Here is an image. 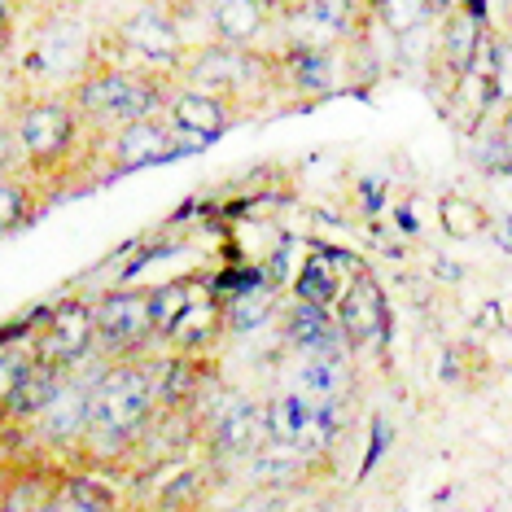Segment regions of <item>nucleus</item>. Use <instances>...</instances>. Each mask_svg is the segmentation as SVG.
<instances>
[{
    "mask_svg": "<svg viewBox=\"0 0 512 512\" xmlns=\"http://www.w3.org/2000/svg\"><path fill=\"white\" fill-rule=\"evenodd\" d=\"M285 44H302V49H346L359 27H364V5L359 0H298L285 14Z\"/></svg>",
    "mask_w": 512,
    "mask_h": 512,
    "instance_id": "6e6552de",
    "label": "nucleus"
},
{
    "mask_svg": "<svg viewBox=\"0 0 512 512\" xmlns=\"http://www.w3.org/2000/svg\"><path fill=\"white\" fill-rule=\"evenodd\" d=\"M36 355L57 368H84L97 359V329H92V302H62L44 311L36 329Z\"/></svg>",
    "mask_w": 512,
    "mask_h": 512,
    "instance_id": "1a4fd4ad",
    "label": "nucleus"
},
{
    "mask_svg": "<svg viewBox=\"0 0 512 512\" xmlns=\"http://www.w3.org/2000/svg\"><path fill=\"white\" fill-rule=\"evenodd\" d=\"M438 22H442V31H438L434 75L451 88L464 71H469V62H473V53H477V40H482L486 22H482V14H477L473 5L451 9V14H447V18H438Z\"/></svg>",
    "mask_w": 512,
    "mask_h": 512,
    "instance_id": "2eb2a0df",
    "label": "nucleus"
},
{
    "mask_svg": "<svg viewBox=\"0 0 512 512\" xmlns=\"http://www.w3.org/2000/svg\"><path fill=\"white\" fill-rule=\"evenodd\" d=\"M281 337L298 355H329V351H351L342 329H337L333 307H316V302L294 298V307L281 311Z\"/></svg>",
    "mask_w": 512,
    "mask_h": 512,
    "instance_id": "dca6fc26",
    "label": "nucleus"
},
{
    "mask_svg": "<svg viewBox=\"0 0 512 512\" xmlns=\"http://www.w3.org/2000/svg\"><path fill=\"white\" fill-rule=\"evenodd\" d=\"M276 57H281V88H289L302 101H320L342 84V49H302V44H285Z\"/></svg>",
    "mask_w": 512,
    "mask_h": 512,
    "instance_id": "4468645a",
    "label": "nucleus"
},
{
    "mask_svg": "<svg viewBox=\"0 0 512 512\" xmlns=\"http://www.w3.org/2000/svg\"><path fill=\"white\" fill-rule=\"evenodd\" d=\"M92 329H97V359L145 355L158 342L149 289H106L92 298Z\"/></svg>",
    "mask_w": 512,
    "mask_h": 512,
    "instance_id": "423d86ee",
    "label": "nucleus"
},
{
    "mask_svg": "<svg viewBox=\"0 0 512 512\" xmlns=\"http://www.w3.org/2000/svg\"><path fill=\"white\" fill-rule=\"evenodd\" d=\"M31 364H36V337L14 342V346H0V412H5L9 394L18 390V381L27 377Z\"/></svg>",
    "mask_w": 512,
    "mask_h": 512,
    "instance_id": "bb28decb",
    "label": "nucleus"
},
{
    "mask_svg": "<svg viewBox=\"0 0 512 512\" xmlns=\"http://www.w3.org/2000/svg\"><path fill=\"white\" fill-rule=\"evenodd\" d=\"M333 316H337V329H342L346 346L351 351H364V346H377L390 329V302H386V289L381 281L359 267V272L346 281V289L337 294L333 302Z\"/></svg>",
    "mask_w": 512,
    "mask_h": 512,
    "instance_id": "9d476101",
    "label": "nucleus"
},
{
    "mask_svg": "<svg viewBox=\"0 0 512 512\" xmlns=\"http://www.w3.org/2000/svg\"><path fill=\"white\" fill-rule=\"evenodd\" d=\"M162 114H167V119L180 127V132H189L193 141H202V145L219 141V136H224L228 127L241 119V114L232 110L224 97H215V92H206V88H189V84L171 88V97H167V106H162Z\"/></svg>",
    "mask_w": 512,
    "mask_h": 512,
    "instance_id": "ddd939ff",
    "label": "nucleus"
},
{
    "mask_svg": "<svg viewBox=\"0 0 512 512\" xmlns=\"http://www.w3.org/2000/svg\"><path fill=\"white\" fill-rule=\"evenodd\" d=\"M14 49H18L14 40H0V75L14 71Z\"/></svg>",
    "mask_w": 512,
    "mask_h": 512,
    "instance_id": "2f4dec72",
    "label": "nucleus"
},
{
    "mask_svg": "<svg viewBox=\"0 0 512 512\" xmlns=\"http://www.w3.org/2000/svg\"><path fill=\"white\" fill-rule=\"evenodd\" d=\"M202 149V141H193L189 132H180L167 114H145V119H132L123 127H114L97 141V167H106L110 176H123V171H141V167H158V162H171L180 154H193Z\"/></svg>",
    "mask_w": 512,
    "mask_h": 512,
    "instance_id": "39448f33",
    "label": "nucleus"
},
{
    "mask_svg": "<svg viewBox=\"0 0 512 512\" xmlns=\"http://www.w3.org/2000/svg\"><path fill=\"white\" fill-rule=\"evenodd\" d=\"M224 311H228V333H254L259 324L276 320V311H281V285L272 276L254 272L250 281H241L237 294L224 298Z\"/></svg>",
    "mask_w": 512,
    "mask_h": 512,
    "instance_id": "4be33fe9",
    "label": "nucleus"
},
{
    "mask_svg": "<svg viewBox=\"0 0 512 512\" xmlns=\"http://www.w3.org/2000/svg\"><path fill=\"white\" fill-rule=\"evenodd\" d=\"M84 0H18V9H27L31 18L40 14H62V9H79Z\"/></svg>",
    "mask_w": 512,
    "mask_h": 512,
    "instance_id": "cd10ccee",
    "label": "nucleus"
},
{
    "mask_svg": "<svg viewBox=\"0 0 512 512\" xmlns=\"http://www.w3.org/2000/svg\"><path fill=\"white\" fill-rule=\"evenodd\" d=\"M119 504L123 499L114 495V486H106V477L97 469H62L49 499V512H101Z\"/></svg>",
    "mask_w": 512,
    "mask_h": 512,
    "instance_id": "5701e85b",
    "label": "nucleus"
},
{
    "mask_svg": "<svg viewBox=\"0 0 512 512\" xmlns=\"http://www.w3.org/2000/svg\"><path fill=\"white\" fill-rule=\"evenodd\" d=\"M101 359H92V368H71L57 394L40 407V416L27 425V438H36L49 451H79V442L92 429V381H97Z\"/></svg>",
    "mask_w": 512,
    "mask_h": 512,
    "instance_id": "0eeeda50",
    "label": "nucleus"
},
{
    "mask_svg": "<svg viewBox=\"0 0 512 512\" xmlns=\"http://www.w3.org/2000/svg\"><path fill=\"white\" fill-rule=\"evenodd\" d=\"M351 351H329V355H302L294 372V390L311 407H337L351 390Z\"/></svg>",
    "mask_w": 512,
    "mask_h": 512,
    "instance_id": "f3484780",
    "label": "nucleus"
},
{
    "mask_svg": "<svg viewBox=\"0 0 512 512\" xmlns=\"http://www.w3.org/2000/svg\"><path fill=\"white\" fill-rule=\"evenodd\" d=\"M438 219H442V228H447L456 241H473V237H482L486 224H491L482 206L469 202V197H460V193H447V197H442Z\"/></svg>",
    "mask_w": 512,
    "mask_h": 512,
    "instance_id": "393cba45",
    "label": "nucleus"
},
{
    "mask_svg": "<svg viewBox=\"0 0 512 512\" xmlns=\"http://www.w3.org/2000/svg\"><path fill=\"white\" fill-rule=\"evenodd\" d=\"M9 127L22 154V171L40 184L44 197L62 193L66 176L97 167L101 136L84 123L71 92H27L9 114Z\"/></svg>",
    "mask_w": 512,
    "mask_h": 512,
    "instance_id": "f257e3e1",
    "label": "nucleus"
},
{
    "mask_svg": "<svg viewBox=\"0 0 512 512\" xmlns=\"http://www.w3.org/2000/svg\"><path fill=\"white\" fill-rule=\"evenodd\" d=\"M464 0H421V14L425 18H447L451 9H460Z\"/></svg>",
    "mask_w": 512,
    "mask_h": 512,
    "instance_id": "c756f323",
    "label": "nucleus"
},
{
    "mask_svg": "<svg viewBox=\"0 0 512 512\" xmlns=\"http://www.w3.org/2000/svg\"><path fill=\"white\" fill-rule=\"evenodd\" d=\"M272 9L263 0H211V27L215 40L237 44V49H259L267 27H272Z\"/></svg>",
    "mask_w": 512,
    "mask_h": 512,
    "instance_id": "6ab92c4d",
    "label": "nucleus"
},
{
    "mask_svg": "<svg viewBox=\"0 0 512 512\" xmlns=\"http://www.w3.org/2000/svg\"><path fill=\"white\" fill-rule=\"evenodd\" d=\"M202 442H206V451L224 464L232 460H246L254 456V451L263 447V442H272V434H267V421H263V407L259 403H250V399H237V403H228L224 412H211L202 421Z\"/></svg>",
    "mask_w": 512,
    "mask_h": 512,
    "instance_id": "9b49d317",
    "label": "nucleus"
},
{
    "mask_svg": "<svg viewBox=\"0 0 512 512\" xmlns=\"http://www.w3.org/2000/svg\"><path fill=\"white\" fill-rule=\"evenodd\" d=\"M66 372H71V368H57V364H49V359H40V355H36V364L27 368V377L18 381V390L9 394L5 412H0V425H18V429H27V425L40 416V407L57 394V386L66 381Z\"/></svg>",
    "mask_w": 512,
    "mask_h": 512,
    "instance_id": "412c9836",
    "label": "nucleus"
},
{
    "mask_svg": "<svg viewBox=\"0 0 512 512\" xmlns=\"http://www.w3.org/2000/svg\"><path fill=\"white\" fill-rule=\"evenodd\" d=\"M176 79L162 71H145V66H127L119 57H106L97 49V62L75 79L71 101L84 114V123L97 136L114 132V127L145 119V114H162Z\"/></svg>",
    "mask_w": 512,
    "mask_h": 512,
    "instance_id": "f03ea898",
    "label": "nucleus"
},
{
    "mask_svg": "<svg viewBox=\"0 0 512 512\" xmlns=\"http://www.w3.org/2000/svg\"><path fill=\"white\" fill-rule=\"evenodd\" d=\"M263 5L272 9V14H285V9H289V5H298V0H263Z\"/></svg>",
    "mask_w": 512,
    "mask_h": 512,
    "instance_id": "473e14b6",
    "label": "nucleus"
},
{
    "mask_svg": "<svg viewBox=\"0 0 512 512\" xmlns=\"http://www.w3.org/2000/svg\"><path fill=\"white\" fill-rule=\"evenodd\" d=\"M0 495H5V460H0Z\"/></svg>",
    "mask_w": 512,
    "mask_h": 512,
    "instance_id": "72a5a7b5",
    "label": "nucleus"
},
{
    "mask_svg": "<svg viewBox=\"0 0 512 512\" xmlns=\"http://www.w3.org/2000/svg\"><path fill=\"white\" fill-rule=\"evenodd\" d=\"M228 337V311H224V298L215 289L189 298V307L180 311V320L167 329V351H180V355H211L219 342Z\"/></svg>",
    "mask_w": 512,
    "mask_h": 512,
    "instance_id": "f8f14e48",
    "label": "nucleus"
},
{
    "mask_svg": "<svg viewBox=\"0 0 512 512\" xmlns=\"http://www.w3.org/2000/svg\"><path fill=\"white\" fill-rule=\"evenodd\" d=\"M97 49L106 57H119L127 66H145V71H162V75L176 79L184 53H189L193 44L184 40L180 18L171 14L167 5L141 0V5L127 9V14L114 22L110 36L97 40Z\"/></svg>",
    "mask_w": 512,
    "mask_h": 512,
    "instance_id": "20e7f679",
    "label": "nucleus"
},
{
    "mask_svg": "<svg viewBox=\"0 0 512 512\" xmlns=\"http://www.w3.org/2000/svg\"><path fill=\"white\" fill-rule=\"evenodd\" d=\"M346 267H359V263L346 259V254H333V250H311L307 259H302L289 294L302 298V302H316V307H333L337 294H342L346 281H351V276H342Z\"/></svg>",
    "mask_w": 512,
    "mask_h": 512,
    "instance_id": "aec40b11",
    "label": "nucleus"
},
{
    "mask_svg": "<svg viewBox=\"0 0 512 512\" xmlns=\"http://www.w3.org/2000/svg\"><path fill=\"white\" fill-rule=\"evenodd\" d=\"M57 473L44 460H5V495L0 512H49Z\"/></svg>",
    "mask_w": 512,
    "mask_h": 512,
    "instance_id": "a211bd4d",
    "label": "nucleus"
},
{
    "mask_svg": "<svg viewBox=\"0 0 512 512\" xmlns=\"http://www.w3.org/2000/svg\"><path fill=\"white\" fill-rule=\"evenodd\" d=\"M0 40L18 44V0H0Z\"/></svg>",
    "mask_w": 512,
    "mask_h": 512,
    "instance_id": "c85d7f7f",
    "label": "nucleus"
},
{
    "mask_svg": "<svg viewBox=\"0 0 512 512\" xmlns=\"http://www.w3.org/2000/svg\"><path fill=\"white\" fill-rule=\"evenodd\" d=\"M499 141H504V149H508V158H512V101L504 106V119H499Z\"/></svg>",
    "mask_w": 512,
    "mask_h": 512,
    "instance_id": "7c9ffc66",
    "label": "nucleus"
},
{
    "mask_svg": "<svg viewBox=\"0 0 512 512\" xmlns=\"http://www.w3.org/2000/svg\"><path fill=\"white\" fill-rule=\"evenodd\" d=\"M193 281H167V285H154L149 289V307H154V329H158V342L167 337V329L180 320V311L189 307L193 298Z\"/></svg>",
    "mask_w": 512,
    "mask_h": 512,
    "instance_id": "a878e982",
    "label": "nucleus"
},
{
    "mask_svg": "<svg viewBox=\"0 0 512 512\" xmlns=\"http://www.w3.org/2000/svg\"><path fill=\"white\" fill-rule=\"evenodd\" d=\"M44 202V189L36 180H22V176H0V237H14L36 219Z\"/></svg>",
    "mask_w": 512,
    "mask_h": 512,
    "instance_id": "b1692460",
    "label": "nucleus"
},
{
    "mask_svg": "<svg viewBox=\"0 0 512 512\" xmlns=\"http://www.w3.org/2000/svg\"><path fill=\"white\" fill-rule=\"evenodd\" d=\"M97 40L101 36H92L75 18V9L40 14L36 31H31L27 49L14 66L22 92H71L75 79L97 62Z\"/></svg>",
    "mask_w": 512,
    "mask_h": 512,
    "instance_id": "7ed1b4c3",
    "label": "nucleus"
}]
</instances>
